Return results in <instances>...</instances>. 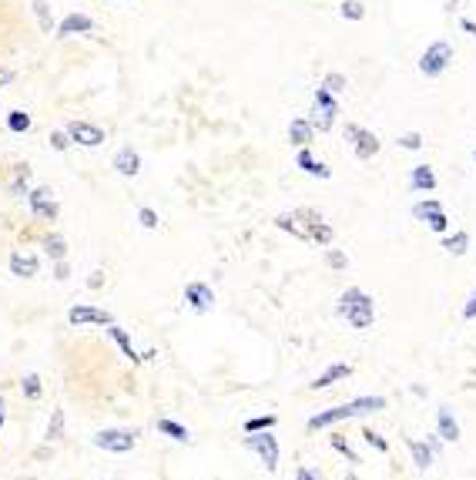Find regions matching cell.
Returning <instances> with one entry per match:
<instances>
[{
  "label": "cell",
  "instance_id": "cell-6",
  "mask_svg": "<svg viewBox=\"0 0 476 480\" xmlns=\"http://www.w3.org/2000/svg\"><path fill=\"white\" fill-rule=\"evenodd\" d=\"M68 134H71V141L74 145H81V148H98V145H104V128L94 125V121H68Z\"/></svg>",
  "mask_w": 476,
  "mask_h": 480
},
{
  "label": "cell",
  "instance_id": "cell-44",
  "mask_svg": "<svg viewBox=\"0 0 476 480\" xmlns=\"http://www.w3.org/2000/svg\"><path fill=\"white\" fill-rule=\"evenodd\" d=\"M54 279H57V282L71 279V266H68V259H57V266H54Z\"/></svg>",
  "mask_w": 476,
  "mask_h": 480
},
{
  "label": "cell",
  "instance_id": "cell-40",
  "mask_svg": "<svg viewBox=\"0 0 476 480\" xmlns=\"http://www.w3.org/2000/svg\"><path fill=\"white\" fill-rule=\"evenodd\" d=\"M326 266H329V269H335V272H342V269L349 266V259H346V252H339V249H329V252H326Z\"/></svg>",
  "mask_w": 476,
  "mask_h": 480
},
{
  "label": "cell",
  "instance_id": "cell-17",
  "mask_svg": "<svg viewBox=\"0 0 476 480\" xmlns=\"http://www.w3.org/2000/svg\"><path fill=\"white\" fill-rule=\"evenodd\" d=\"M436 172L429 168V165H416L413 172H409V188L413 192H436Z\"/></svg>",
  "mask_w": 476,
  "mask_h": 480
},
{
  "label": "cell",
  "instance_id": "cell-15",
  "mask_svg": "<svg viewBox=\"0 0 476 480\" xmlns=\"http://www.w3.org/2000/svg\"><path fill=\"white\" fill-rule=\"evenodd\" d=\"M10 272L17 279H34L41 272V262H37V255L30 252H10Z\"/></svg>",
  "mask_w": 476,
  "mask_h": 480
},
{
  "label": "cell",
  "instance_id": "cell-42",
  "mask_svg": "<svg viewBox=\"0 0 476 480\" xmlns=\"http://www.w3.org/2000/svg\"><path fill=\"white\" fill-rule=\"evenodd\" d=\"M138 222H141V228H158V212L148 208V205H141L138 208Z\"/></svg>",
  "mask_w": 476,
  "mask_h": 480
},
{
  "label": "cell",
  "instance_id": "cell-19",
  "mask_svg": "<svg viewBox=\"0 0 476 480\" xmlns=\"http://www.w3.org/2000/svg\"><path fill=\"white\" fill-rule=\"evenodd\" d=\"M439 440H446V443L459 440V423L453 420L450 406H439Z\"/></svg>",
  "mask_w": 476,
  "mask_h": 480
},
{
  "label": "cell",
  "instance_id": "cell-24",
  "mask_svg": "<svg viewBox=\"0 0 476 480\" xmlns=\"http://www.w3.org/2000/svg\"><path fill=\"white\" fill-rule=\"evenodd\" d=\"M276 226L282 228V232H292L296 239H305V242H309V228L302 226V222L296 219V215H292V212H282V215L276 219Z\"/></svg>",
  "mask_w": 476,
  "mask_h": 480
},
{
  "label": "cell",
  "instance_id": "cell-49",
  "mask_svg": "<svg viewBox=\"0 0 476 480\" xmlns=\"http://www.w3.org/2000/svg\"><path fill=\"white\" fill-rule=\"evenodd\" d=\"M296 480H319V477H315V474H312L309 467H299V474H296Z\"/></svg>",
  "mask_w": 476,
  "mask_h": 480
},
{
  "label": "cell",
  "instance_id": "cell-35",
  "mask_svg": "<svg viewBox=\"0 0 476 480\" xmlns=\"http://www.w3.org/2000/svg\"><path fill=\"white\" fill-rule=\"evenodd\" d=\"M423 222H426V226L433 228L436 235H443V232L450 228V215H446V212L439 208V212H429V215H426V219H423Z\"/></svg>",
  "mask_w": 476,
  "mask_h": 480
},
{
  "label": "cell",
  "instance_id": "cell-45",
  "mask_svg": "<svg viewBox=\"0 0 476 480\" xmlns=\"http://www.w3.org/2000/svg\"><path fill=\"white\" fill-rule=\"evenodd\" d=\"M463 319H476V289H473V296H470V303L463 306Z\"/></svg>",
  "mask_w": 476,
  "mask_h": 480
},
{
  "label": "cell",
  "instance_id": "cell-7",
  "mask_svg": "<svg viewBox=\"0 0 476 480\" xmlns=\"http://www.w3.org/2000/svg\"><path fill=\"white\" fill-rule=\"evenodd\" d=\"M94 447L107 450V454H127V450H134V433L131 430H101L94 437Z\"/></svg>",
  "mask_w": 476,
  "mask_h": 480
},
{
  "label": "cell",
  "instance_id": "cell-36",
  "mask_svg": "<svg viewBox=\"0 0 476 480\" xmlns=\"http://www.w3.org/2000/svg\"><path fill=\"white\" fill-rule=\"evenodd\" d=\"M21 390H24L27 400H41V377H37V373H27V377L21 379Z\"/></svg>",
  "mask_w": 476,
  "mask_h": 480
},
{
  "label": "cell",
  "instance_id": "cell-27",
  "mask_svg": "<svg viewBox=\"0 0 476 480\" xmlns=\"http://www.w3.org/2000/svg\"><path fill=\"white\" fill-rule=\"evenodd\" d=\"M309 121L315 131H329V128L335 125V111H326V108H319V104H312V111H309Z\"/></svg>",
  "mask_w": 476,
  "mask_h": 480
},
{
  "label": "cell",
  "instance_id": "cell-51",
  "mask_svg": "<svg viewBox=\"0 0 476 480\" xmlns=\"http://www.w3.org/2000/svg\"><path fill=\"white\" fill-rule=\"evenodd\" d=\"M0 427H3V400H0Z\"/></svg>",
  "mask_w": 476,
  "mask_h": 480
},
{
  "label": "cell",
  "instance_id": "cell-10",
  "mask_svg": "<svg viewBox=\"0 0 476 480\" xmlns=\"http://www.w3.org/2000/svg\"><path fill=\"white\" fill-rule=\"evenodd\" d=\"M94 30V17H87V14H68L61 24H57V30H54V37L57 41H68V37H74V34H91Z\"/></svg>",
  "mask_w": 476,
  "mask_h": 480
},
{
  "label": "cell",
  "instance_id": "cell-29",
  "mask_svg": "<svg viewBox=\"0 0 476 480\" xmlns=\"http://www.w3.org/2000/svg\"><path fill=\"white\" fill-rule=\"evenodd\" d=\"M332 239H335V232H332V226H329L326 219L309 228V242H315V246H329Z\"/></svg>",
  "mask_w": 476,
  "mask_h": 480
},
{
  "label": "cell",
  "instance_id": "cell-46",
  "mask_svg": "<svg viewBox=\"0 0 476 480\" xmlns=\"http://www.w3.org/2000/svg\"><path fill=\"white\" fill-rule=\"evenodd\" d=\"M17 81V74L10 71V68H0V88H7V84H14Z\"/></svg>",
  "mask_w": 476,
  "mask_h": 480
},
{
  "label": "cell",
  "instance_id": "cell-39",
  "mask_svg": "<svg viewBox=\"0 0 476 480\" xmlns=\"http://www.w3.org/2000/svg\"><path fill=\"white\" fill-rule=\"evenodd\" d=\"M272 427H276V417L265 413V417H251L249 423H245V433H258V430H272Z\"/></svg>",
  "mask_w": 476,
  "mask_h": 480
},
{
  "label": "cell",
  "instance_id": "cell-50",
  "mask_svg": "<svg viewBox=\"0 0 476 480\" xmlns=\"http://www.w3.org/2000/svg\"><path fill=\"white\" fill-rule=\"evenodd\" d=\"M355 134H359V125H346V141H349V145H352Z\"/></svg>",
  "mask_w": 476,
  "mask_h": 480
},
{
  "label": "cell",
  "instance_id": "cell-14",
  "mask_svg": "<svg viewBox=\"0 0 476 480\" xmlns=\"http://www.w3.org/2000/svg\"><path fill=\"white\" fill-rule=\"evenodd\" d=\"M296 165H299L305 175H312V178H332V168H329L322 158H315V154L309 152V148H299V154H296Z\"/></svg>",
  "mask_w": 476,
  "mask_h": 480
},
{
  "label": "cell",
  "instance_id": "cell-22",
  "mask_svg": "<svg viewBox=\"0 0 476 480\" xmlns=\"http://www.w3.org/2000/svg\"><path fill=\"white\" fill-rule=\"evenodd\" d=\"M7 131H10V134H27V131H30V114H27L24 108L7 111Z\"/></svg>",
  "mask_w": 476,
  "mask_h": 480
},
{
  "label": "cell",
  "instance_id": "cell-48",
  "mask_svg": "<svg viewBox=\"0 0 476 480\" xmlns=\"http://www.w3.org/2000/svg\"><path fill=\"white\" fill-rule=\"evenodd\" d=\"M459 27H463V30H466L470 37H476V21H470V17H463V21H459Z\"/></svg>",
  "mask_w": 476,
  "mask_h": 480
},
{
  "label": "cell",
  "instance_id": "cell-34",
  "mask_svg": "<svg viewBox=\"0 0 476 480\" xmlns=\"http://www.w3.org/2000/svg\"><path fill=\"white\" fill-rule=\"evenodd\" d=\"M396 145L406 148V152H420V148H423V134H420V131H402L400 138H396Z\"/></svg>",
  "mask_w": 476,
  "mask_h": 480
},
{
  "label": "cell",
  "instance_id": "cell-9",
  "mask_svg": "<svg viewBox=\"0 0 476 480\" xmlns=\"http://www.w3.org/2000/svg\"><path fill=\"white\" fill-rule=\"evenodd\" d=\"M68 323H71V326H87V323H94V326H111L114 316L104 312V309H94V306H71V309H68Z\"/></svg>",
  "mask_w": 476,
  "mask_h": 480
},
{
  "label": "cell",
  "instance_id": "cell-11",
  "mask_svg": "<svg viewBox=\"0 0 476 480\" xmlns=\"http://www.w3.org/2000/svg\"><path fill=\"white\" fill-rule=\"evenodd\" d=\"M185 303L192 306L195 312H211L215 292H211V286H205V282H188V286H185Z\"/></svg>",
  "mask_w": 476,
  "mask_h": 480
},
{
  "label": "cell",
  "instance_id": "cell-41",
  "mask_svg": "<svg viewBox=\"0 0 476 480\" xmlns=\"http://www.w3.org/2000/svg\"><path fill=\"white\" fill-rule=\"evenodd\" d=\"M362 440H366L369 447H376L379 454H386V450H389V443H386V437H379L376 430H362Z\"/></svg>",
  "mask_w": 476,
  "mask_h": 480
},
{
  "label": "cell",
  "instance_id": "cell-30",
  "mask_svg": "<svg viewBox=\"0 0 476 480\" xmlns=\"http://www.w3.org/2000/svg\"><path fill=\"white\" fill-rule=\"evenodd\" d=\"M339 14H342V21H362L366 17V3L362 0H342Z\"/></svg>",
  "mask_w": 476,
  "mask_h": 480
},
{
  "label": "cell",
  "instance_id": "cell-25",
  "mask_svg": "<svg viewBox=\"0 0 476 480\" xmlns=\"http://www.w3.org/2000/svg\"><path fill=\"white\" fill-rule=\"evenodd\" d=\"M107 336H111V339H114V343L121 346V353H125L127 359H134V363L141 359V356L134 353V346H131V336H127V332H125L121 326H118V323H111V326H107Z\"/></svg>",
  "mask_w": 476,
  "mask_h": 480
},
{
  "label": "cell",
  "instance_id": "cell-37",
  "mask_svg": "<svg viewBox=\"0 0 476 480\" xmlns=\"http://www.w3.org/2000/svg\"><path fill=\"white\" fill-rule=\"evenodd\" d=\"M315 104H319V108H326V111H335V114H339V104H335V94H332L329 88H322V84L315 88Z\"/></svg>",
  "mask_w": 476,
  "mask_h": 480
},
{
  "label": "cell",
  "instance_id": "cell-26",
  "mask_svg": "<svg viewBox=\"0 0 476 480\" xmlns=\"http://www.w3.org/2000/svg\"><path fill=\"white\" fill-rule=\"evenodd\" d=\"M443 249H446L450 255H466V252H470V232L446 235V239H443Z\"/></svg>",
  "mask_w": 476,
  "mask_h": 480
},
{
  "label": "cell",
  "instance_id": "cell-47",
  "mask_svg": "<svg viewBox=\"0 0 476 480\" xmlns=\"http://www.w3.org/2000/svg\"><path fill=\"white\" fill-rule=\"evenodd\" d=\"M87 286H91V289H101V286H104V272H101V269H94V272H91V279H87Z\"/></svg>",
  "mask_w": 476,
  "mask_h": 480
},
{
  "label": "cell",
  "instance_id": "cell-32",
  "mask_svg": "<svg viewBox=\"0 0 476 480\" xmlns=\"http://www.w3.org/2000/svg\"><path fill=\"white\" fill-rule=\"evenodd\" d=\"M322 88H329L332 94H342V91L349 88V81H346V74H342V71H329V74L322 77Z\"/></svg>",
  "mask_w": 476,
  "mask_h": 480
},
{
  "label": "cell",
  "instance_id": "cell-20",
  "mask_svg": "<svg viewBox=\"0 0 476 480\" xmlns=\"http://www.w3.org/2000/svg\"><path fill=\"white\" fill-rule=\"evenodd\" d=\"M30 7H34V17H37L41 34H54V30H57V24H54V14H50V3H48V0H30Z\"/></svg>",
  "mask_w": 476,
  "mask_h": 480
},
{
  "label": "cell",
  "instance_id": "cell-8",
  "mask_svg": "<svg viewBox=\"0 0 476 480\" xmlns=\"http://www.w3.org/2000/svg\"><path fill=\"white\" fill-rule=\"evenodd\" d=\"M3 188L10 199H27L30 195V165L27 161H17L7 168V178H3Z\"/></svg>",
  "mask_w": 476,
  "mask_h": 480
},
{
  "label": "cell",
  "instance_id": "cell-28",
  "mask_svg": "<svg viewBox=\"0 0 476 480\" xmlns=\"http://www.w3.org/2000/svg\"><path fill=\"white\" fill-rule=\"evenodd\" d=\"M158 433L172 437V440H178V443H188V440H192L188 427H181V423H175V420H158Z\"/></svg>",
  "mask_w": 476,
  "mask_h": 480
},
{
  "label": "cell",
  "instance_id": "cell-4",
  "mask_svg": "<svg viewBox=\"0 0 476 480\" xmlns=\"http://www.w3.org/2000/svg\"><path fill=\"white\" fill-rule=\"evenodd\" d=\"M27 208H30V215L37 219V222H54L57 219V199H54V192H50L48 185H37V188H30V195H27Z\"/></svg>",
  "mask_w": 476,
  "mask_h": 480
},
{
  "label": "cell",
  "instance_id": "cell-12",
  "mask_svg": "<svg viewBox=\"0 0 476 480\" xmlns=\"http://www.w3.org/2000/svg\"><path fill=\"white\" fill-rule=\"evenodd\" d=\"M111 168H114L118 175L134 178L138 172H141V154L134 152L131 145H125V148H118V152H114V158H111Z\"/></svg>",
  "mask_w": 476,
  "mask_h": 480
},
{
  "label": "cell",
  "instance_id": "cell-31",
  "mask_svg": "<svg viewBox=\"0 0 476 480\" xmlns=\"http://www.w3.org/2000/svg\"><path fill=\"white\" fill-rule=\"evenodd\" d=\"M48 145L54 148V152H68L74 141H71V134H68V128H54L48 134Z\"/></svg>",
  "mask_w": 476,
  "mask_h": 480
},
{
  "label": "cell",
  "instance_id": "cell-5",
  "mask_svg": "<svg viewBox=\"0 0 476 480\" xmlns=\"http://www.w3.org/2000/svg\"><path fill=\"white\" fill-rule=\"evenodd\" d=\"M245 447L255 450V454L262 457V463H265V470H278V440L269 433V430H258V433H249L245 437Z\"/></svg>",
  "mask_w": 476,
  "mask_h": 480
},
{
  "label": "cell",
  "instance_id": "cell-2",
  "mask_svg": "<svg viewBox=\"0 0 476 480\" xmlns=\"http://www.w3.org/2000/svg\"><path fill=\"white\" fill-rule=\"evenodd\" d=\"M335 316H342L352 329H369L376 323V303H373V296H366L362 289H346L342 296H339V306H335Z\"/></svg>",
  "mask_w": 476,
  "mask_h": 480
},
{
  "label": "cell",
  "instance_id": "cell-43",
  "mask_svg": "<svg viewBox=\"0 0 476 480\" xmlns=\"http://www.w3.org/2000/svg\"><path fill=\"white\" fill-rule=\"evenodd\" d=\"M332 447H335L339 454H346V460H349V463H359V454L352 450V447L346 443V440H342V437H332Z\"/></svg>",
  "mask_w": 476,
  "mask_h": 480
},
{
  "label": "cell",
  "instance_id": "cell-13",
  "mask_svg": "<svg viewBox=\"0 0 476 480\" xmlns=\"http://www.w3.org/2000/svg\"><path fill=\"white\" fill-rule=\"evenodd\" d=\"M379 148H382V141H379L373 131H366V128H359V134L352 138V154H355L359 161H369V158H376Z\"/></svg>",
  "mask_w": 476,
  "mask_h": 480
},
{
  "label": "cell",
  "instance_id": "cell-1",
  "mask_svg": "<svg viewBox=\"0 0 476 480\" xmlns=\"http://www.w3.org/2000/svg\"><path fill=\"white\" fill-rule=\"evenodd\" d=\"M376 410H386V397H359V400H349V403H342V406H329L322 413H315L305 427L315 433V430H326V427H332V423L362 417V413H376Z\"/></svg>",
  "mask_w": 476,
  "mask_h": 480
},
{
  "label": "cell",
  "instance_id": "cell-21",
  "mask_svg": "<svg viewBox=\"0 0 476 480\" xmlns=\"http://www.w3.org/2000/svg\"><path fill=\"white\" fill-rule=\"evenodd\" d=\"M41 246H44V252L57 262V259H68V242H64V235H57V232H48L44 239H41Z\"/></svg>",
  "mask_w": 476,
  "mask_h": 480
},
{
  "label": "cell",
  "instance_id": "cell-38",
  "mask_svg": "<svg viewBox=\"0 0 476 480\" xmlns=\"http://www.w3.org/2000/svg\"><path fill=\"white\" fill-rule=\"evenodd\" d=\"M439 208H443V205L436 202V199H423V202H416V205H413V219H420V222H423V219H426L429 212H439Z\"/></svg>",
  "mask_w": 476,
  "mask_h": 480
},
{
  "label": "cell",
  "instance_id": "cell-3",
  "mask_svg": "<svg viewBox=\"0 0 476 480\" xmlns=\"http://www.w3.org/2000/svg\"><path fill=\"white\" fill-rule=\"evenodd\" d=\"M450 64H453V44L450 41H433L426 51L420 54V74H426V77L446 74Z\"/></svg>",
  "mask_w": 476,
  "mask_h": 480
},
{
  "label": "cell",
  "instance_id": "cell-18",
  "mask_svg": "<svg viewBox=\"0 0 476 480\" xmlns=\"http://www.w3.org/2000/svg\"><path fill=\"white\" fill-rule=\"evenodd\" d=\"M346 377H352L349 363H332L326 373L315 379V383H309V386H312V390H326V386H332V383H339V379H346Z\"/></svg>",
  "mask_w": 476,
  "mask_h": 480
},
{
  "label": "cell",
  "instance_id": "cell-33",
  "mask_svg": "<svg viewBox=\"0 0 476 480\" xmlns=\"http://www.w3.org/2000/svg\"><path fill=\"white\" fill-rule=\"evenodd\" d=\"M64 437V410H54L50 413V423H48V443L61 440Z\"/></svg>",
  "mask_w": 476,
  "mask_h": 480
},
{
  "label": "cell",
  "instance_id": "cell-53",
  "mask_svg": "<svg viewBox=\"0 0 476 480\" xmlns=\"http://www.w3.org/2000/svg\"><path fill=\"white\" fill-rule=\"evenodd\" d=\"M473 161H476V148H473Z\"/></svg>",
  "mask_w": 476,
  "mask_h": 480
},
{
  "label": "cell",
  "instance_id": "cell-23",
  "mask_svg": "<svg viewBox=\"0 0 476 480\" xmlns=\"http://www.w3.org/2000/svg\"><path fill=\"white\" fill-rule=\"evenodd\" d=\"M409 454H413V463L420 467V470H426L429 463H433V447L429 443H423V440H409Z\"/></svg>",
  "mask_w": 476,
  "mask_h": 480
},
{
  "label": "cell",
  "instance_id": "cell-52",
  "mask_svg": "<svg viewBox=\"0 0 476 480\" xmlns=\"http://www.w3.org/2000/svg\"><path fill=\"white\" fill-rule=\"evenodd\" d=\"M346 480H355V477H352V474H349V477H346Z\"/></svg>",
  "mask_w": 476,
  "mask_h": 480
},
{
  "label": "cell",
  "instance_id": "cell-16",
  "mask_svg": "<svg viewBox=\"0 0 476 480\" xmlns=\"http://www.w3.org/2000/svg\"><path fill=\"white\" fill-rule=\"evenodd\" d=\"M312 138H315L312 121H309V118H292V125H289V141H292L296 148H309Z\"/></svg>",
  "mask_w": 476,
  "mask_h": 480
}]
</instances>
